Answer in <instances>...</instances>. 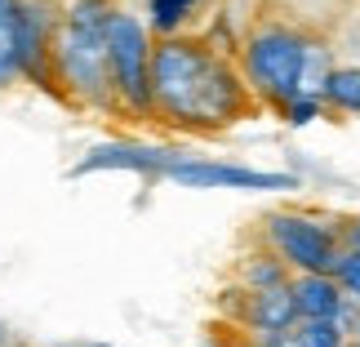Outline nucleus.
I'll list each match as a JSON object with an SVG mask.
<instances>
[{
  "label": "nucleus",
  "mask_w": 360,
  "mask_h": 347,
  "mask_svg": "<svg viewBox=\"0 0 360 347\" xmlns=\"http://www.w3.org/2000/svg\"><path fill=\"white\" fill-rule=\"evenodd\" d=\"M249 112H258V99L236 72V58L218 53L205 36L151 45V120L187 134H223Z\"/></svg>",
  "instance_id": "f257e3e1"
},
{
  "label": "nucleus",
  "mask_w": 360,
  "mask_h": 347,
  "mask_svg": "<svg viewBox=\"0 0 360 347\" xmlns=\"http://www.w3.org/2000/svg\"><path fill=\"white\" fill-rule=\"evenodd\" d=\"M347 347H360V343H347Z\"/></svg>",
  "instance_id": "412c9836"
},
{
  "label": "nucleus",
  "mask_w": 360,
  "mask_h": 347,
  "mask_svg": "<svg viewBox=\"0 0 360 347\" xmlns=\"http://www.w3.org/2000/svg\"><path fill=\"white\" fill-rule=\"evenodd\" d=\"M107 72H112L116 116L151 120V36L147 23L129 9H116L107 23Z\"/></svg>",
  "instance_id": "39448f33"
},
{
  "label": "nucleus",
  "mask_w": 360,
  "mask_h": 347,
  "mask_svg": "<svg viewBox=\"0 0 360 347\" xmlns=\"http://www.w3.org/2000/svg\"><path fill=\"white\" fill-rule=\"evenodd\" d=\"M294 339H298L302 347H347L342 321H298Z\"/></svg>",
  "instance_id": "4468645a"
},
{
  "label": "nucleus",
  "mask_w": 360,
  "mask_h": 347,
  "mask_svg": "<svg viewBox=\"0 0 360 347\" xmlns=\"http://www.w3.org/2000/svg\"><path fill=\"white\" fill-rule=\"evenodd\" d=\"M240 325L254 329L258 339H281V334H294L298 325V303H294V289L289 285H271V289H240Z\"/></svg>",
  "instance_id": "6e6552de"
},
{
  "label": "nucleus",
  "mask_w": 360,
  "mask_h": 347,
  "mask_svg": "<svg viewBox=\"0 0 360 347\" xmlns=\"http://www.w3.org/2000/svg\"><path fill=\"white\" fill-rule=\"evenodd\" d=\"M196 9H200V0H147V27L160 40L183 36L187 23L196 18Z\"/></svg>",
  "instance_id": "f8f14e48"
},
{
  "label": "nucleus",
  "mask_w": 360,
  "mask_h": 347,
  "mask_svg": "<svg viewBox=\"0 0 360 347\" xmlns=\"http://www.w3.org/2000/svg\"><path fill=\"white\" fill-rule=\"evenodd\" d=\"M165 178H169V183H178V187H191V191H218V187H236V191H294V187H298V178H294V174L245 170V165L200 160V156L178 160Z\"/></svg>",
  "instance_id": "423d86ee"
},
{
  "label": "nucleus",
  "mask_w": 360,
  "mask_h": 347,
  "mask_svg": "<svg viewBox=\"0 0 360 347\" xmlns=\"http://www.w3.org/2000/svg\"><path fill=\"white\" fill-rule=\"evenodd\" d=\"M178 160H187V151L178 147H156V143H98L72 165V178L85 174H107V170H129L147 178H165Z\"/></svg>",
  "instance_id": "0eeeda50"
},
{
  "label": "nucleus",
  "mask_w": 360,
  "mask_h": 347,
  "mask_svg": "<svg viewBox=\"0 0 360 347\" xmlns=\"http://www.w3.org/2000/svg\"><path fill=\"white\" fill-rule=\"evenodd\" d=\"M325 49L311 45L298 27L289 23H258L240 40V76L258 107H281L298 94H321L325 76Z\"/></svg>",
  "instance_id": "7ed1b4c3"
},
{
  "label": "nucleus",
  "mask_w": 360,
  "mask_h": 347,
  "mask_svg": "<svg viewBox=\"0 0 360 347\" xmlns=\"http://www.w3.org/2000/svg\"><path fill=\"white\" fill-rule=\"evenodd\" d=\"M13 80H22L18 67V0L9 9H0V89H9Z\"/></svg>",
  "instance_id": "ddd939ff"
},
{
  "label": "nucleus",
  "mask_w": 360,
  "mask_h": 347,
  "mask_svg": "<svg viewBox=\"0 0 360 347\" xmlns=\"http://www.w3.org/2000/svg\"><path fill=\"white\" fill-rule=\"evenodd\" d=\"M72 347H107V343H72Z\"/></svg>",
  "instance_id": "6ab92c4d"
},
{
  "label": "nucleus",
  "mask_w": 360,
  "mask_h": 347,
  "mask_svg": "<svg viewBox=\"0 0 360 347\" xmlns=\"http://www.w3.org/2000/svg\"><path fill=\"white\" fill-rule=\"evenodd\" d=\"M120 9V0H67L53 27V85L58 99L85 112L116 116L112 103V72H107V23Z\"/></svg>",
  "instance_id": "f03ea898"
},
{
  "label": "nucleus",
  "mask_w": 360,
  "mask_h": 347,
  "mask_svg": "<svg viewBox=\"0 0 360 347\" xmlns=\"http://www.w3.org/2000/svg\"><path fill=\"white\" fill-rule=\"evenodd\" d=\"M9 5H13V0H0V9H9Z\"/></svg>",
  "instance_id": "aec40b11"
},
{
  "label": "nucleus",
  "mask_w": 360,
  "mask_h": 347,
  "mask_svg": "<svg viewBox=\"0 0 360 347\" xmlns=\"http://www.w3.org/2000/svg\"><path fill=\"white\" fill-rule=\"evenodd\" d=\"M334 281H338L342 294L360 298V249H342V258L334 263Z\"/></svg>",
  "instance_id": "2eb2a0df"
},
{
  "label": "nucleus",
  "mask_w": 360,
  "mask_h": 347,
  "mask_svg": "<svg viewBox=\"0 0 360 347\" xmlns=\"http://www.w3.org/2000/svg\"><path fill=\"white\" fill-rule=\"evenodd\" d=\"M321 99H316V94H298V99H289L285 107H281V116L289 120V125H311L316 116H321Z\"/></svg>",
  "instance_id": "dca6fc26"
},
{
  "label": "nucleus",
  "mask_w": 360,
  "mask_h": 347,
  "mask_svg": "<svg viewBox=\"0 0 360 347\" xmlns=\"http://www.w3.org/2000/svg\"><path fill=\"white\" fill-rule=\"evenodd\" d=\"M338 241L342 249H360V218H338Z\"/></svg>",
  "instance_id": "f3484780"
},
{
  "label": "nucleus",
  "mask_w": 360,
  "mask_h": 347,
  "mask_svg": "<svg viewBox=\"0 0 360 347\" xmlns=\"http://www.w3.org/2000/svg\"><path fill=\"white\" fill-rule=\"evenodd\" d=\"M258 347H302V343H298L294 334H281V339H262Z\"/></svg>",
  "instance_id": "a211bd4d"
},
{
  "label": "nucleus",
  "mask_w": 360,
  "mask_h": 347,
  "mask_svg": "<svg viewBox=\"0 0 360 347\" xmlns=\"http://www.w3.org/2000/svg\"><path fill=\"white\" fill-rule=\"evenodd\" d=\"M289 289L298 303V321H342L347 316V298L334 276H294Z\"/></svg>",
  "instance_id": "1a4fd4ad"
},
{
  "label": "nucleus",
  "mask_w": 360,
  "mask_h": 347,
  "mask_svg": "<svg viewBox=\"0 0 360 347\" xmlns=\"http://www.w3.org/2000/svg\"><path fill=\"white\" fill-rule=\"evenodd\" d=\"M316 99L325 107H334V112L360 116V67H329V76H325Z\"/></svg>",
  "instance_id": "9d476101"
},
{
  "label": "nucleus",
  "mask_w": 360,
  "mask_h": 347,
  "mask_svg": "<svg viewBox=\"0 0 360 347\" xmlns=\"http://www.w3.org/2000/svg\"><path fill=\"white\" fill-rule=\"evenodd\" d=\"M262 245L298 276H334V263L342 258L338 218L316 210H271L262 218Z\"/></svg>",
  "instance_id": "20e7f679"
},
{
  "label": "nucleus",
  "mask_w": 360,
  "mask_h": 347,
  "mask_svg": "<svg viewBox=\"0 0 360 347\" xmlns=\"http://www.w3.org/2000/svg\"><path fill=\"white\" fill-rule=\"evenodd\" d=\"M271 285H289V267L267 245H258L254 254L240 258V289H271Z\"/></svg>",
  "instance_id": "9b49d317"
}]
</instances>
